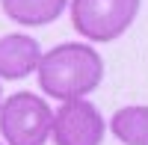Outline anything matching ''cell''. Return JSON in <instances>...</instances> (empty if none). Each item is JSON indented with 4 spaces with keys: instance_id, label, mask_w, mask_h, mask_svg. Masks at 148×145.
I'll return each instance as SVG.
<instances>
[{
    "instance_id": "cell-2",
    "label": "cell",
    "mask_w": 148,
    "mask_h": 145,
    "mask_svg": "<svg viewBox=\"0 0 148 145\" xmlns=\"http://www.w3.org/2000/svg\"><path fill=\"white\" fill-rule=\"evenodd\" d=\"M53 110L42 95L15 92L0 101V133L6 145H45L51 136Z\"/></svg>"
},
{
    "instance_id": "cell-3",
    "label": "cell",
    "mask_w": 148,
    "mask_h": 145,
    "mask_svg": "<svg viewBox=\"0 0 148 145\" xmlns=\"http://www.w3.org/2000/svg\"><path fill=\"white\" fill-rule=\"evenodd\" d=\"M142 0H71V24L89 42H116L130 30Z\"/></svg>"
},
{
    "instance_id": "cell-6",
    "label": "cell",
    "mask_w": 148,
    "mask_h": 145,
    "mask_svg": "<svg viewBox=\"0 0 148 145\" xmlns=\"http://www.w3.org/2000/svg\"><path fill=\"white\" fill-rule=\"evenodd\" d=\"M68 0H0V9L9 21L21 27H45L65 12Z\"/></svg>"
},
{
    "instance_id": "cell-4",
    "label": "cell",
    "mask_w": 148,
    "mask_h": 145,
    "mask_svg": "<svg viewBox=\"0 0 148 145\" xmlns=\"http://www.w3.org/2000/svg\"><path fill=\"white\" fill-rule=\"evenodd\" d=\"M51 133H53V145H101L107 124L92 101L74 98V101H62V107L53 113Z\"/></svg>"
},
{
    "instance_id": "cell-8",
    "label": "cell",
    "mask_w": 148,
    "mask_h": 145,
    "mask_svg": "<svg viewBox=\"0 0 148 145\" xmlns=\"http://www.w3.org/2000/svg\"><path fill=\"white\" fill-rule=\"evenodd\" d=\"M0 101H3V89H0Z\"/></svg>"
},
{
    "instance_id": "cell-9",
    "label": "cell",
    "mask_w": 148,
    "mask_h": 145,
    "mask_svg": "<svg viewBox=\"0 0 148 145\" xmlns=\"http://www.w3.org/2000/svg\"><path fill=\"white\" fill-rule=\"evenodd\" d=\"M0 145H6V142H0Z\"/></svg>"
},
{
    "instance_id": "cell-5",
    "label": "cell",
    "mask_w": 148,
    "mask_h": 145,
    "mask_svg": "<svg viewBox=\"0 0 148 145\" xmlns=\"http://www.w3.org/2000/svg\"><path fill=\"white\" fill-rule=\"evenodd\" d=\"M42 44L27 33L0 36V80H21L39 68Z\"/></svg>"
},
{
    "instance_id": "cell-1",
    "label": "cell",
    "mask_w": 148,
    "mask_h": 145,
    "mask_svg": "<svg viewBox=\"0 0 148 145\" xmlns=\"http://www.w3.org/2000/svg\"><path fill=\"white\" fill-rule=\"evenodd\" d=\"M39 89L56 101H74L92 95L104 80V59L92 44L62 42L39 59Z\"/></svg>"
},
{
    "instance_id": "cell-7",
    "label": "cell",
    "mask_w": 148,
    "mask_h": 145,
    "mask_svg": "<svg viewBox=\"0 0 148 145\" xmlns=\"http://www.w3.org/2000/svg\"><path fill=\"white\" fill-rule=\"evenodd\" d=\"M113 136L125 145H148V104H130L110 118Z\"/></svg>"
}]
</instances>
